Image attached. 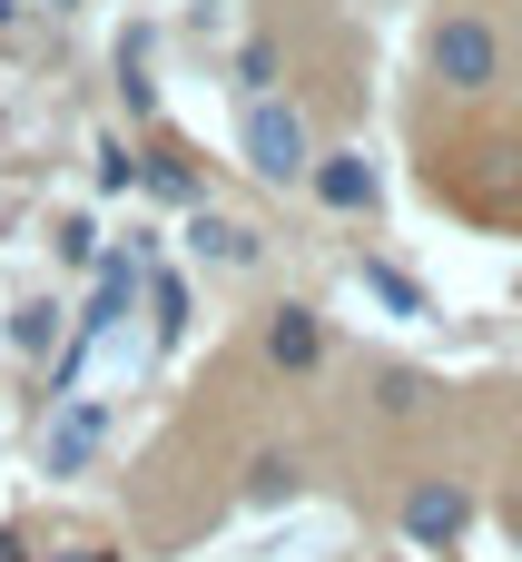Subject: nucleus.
Wrapping results in <instances>:
<instances>
[{"mask_svg":"<svg viewBox=\"0 0 522 562\" xmlns=\"http://www.w3.org/2000/svg\"><path fill=\"white\" fill-rule=\"evenodd\" d=\"M237 138H247V168H257L266 188H296V178L316 168V138H306V119H296L276 89L247 99V128H237Z\"/></svg>","mask_w":522,"mask_h":562,"instance_id":"f03ea898","label":"nucleus"},{"mask_svg":"<svg viewBox=\"0 0 522 562\" xmlns=\"http://www.w3.org/2000/svg\"><path fill=\"white\" fill-rule=\"evenodd\" d=\"M316 356H326V316H316V306H276V316H266V366L306 375Z\"/></svg>","mask_w":522,"mask_h":562,"instance_id":"39448f33","label":"nucleus"},{"mask_svg":"<svg viewBox=\"0 0 522 562\" xmlns=\"http://www.w3.org/2000/svg\"><path fill=\"white\" fill-rule=\"evenodd\" d=\"M237 79H247V99H266V79H276V49H266V40H247V49H237Z\"/></svg>","mask_w":522,"mask_h":562,"instance_id":"9d476101","label":"nucleus"},{"mask_svg":"<svg viewBox=\"0 0 522 562\" xmlns=\"http://www.w3.org/2000/svg\"><path fill=\"white\" fill-rule=\"evenodd\" d=\"M365 286H375V296H385L395 316H424V286H415L405 267H385V257H365Z\"/></svg>","mask_w":522,"mask_h":562,"instance_id":"6e6552de","label":"nucleus"},{"mask_svg":"<svg viewBox=\"0 0 522 562\" xmlns=\"http://www.w3.org/2000/svg\"><path fill=\"white\" fill-rule=\"evenodd\" d=\"M59 562H118V553H109V543H79V553H59Z\"/></svg>","mask_w":522,"mask_h":562,"instance_id":"f8f14e48","label":"nucleus"},{"mask_svg":"<svg viewBox=\"0 0 522 562\" xmlns=\"http://www.w3.org/2000/svg\"><path fill=\"white\" fill-rule=\"evenodd\" d=\"M188 237H197V247H207V257H227V267H247V257H257V237H247V227H237V217H197V227H188Z\"/></svg>","mask_w":522,"mask_h":562,"instance_id":"0eeeda50","label":"nucleus"},{"mask_svg":"<svg viewBox=\"0 0 522 562\" xmlns=\"http://www.w3.org/2000/svg\"><path fill=\"white\" fill-rule=\"evenodd\" d=\"M464 524H474V494H464V484H415V494H405V543H415V553L464 543Z\"/></svg>","mask_w":522,"mask_h":562,"instance_id":"7ed1b4c3","label":"nucleus"},{"mask_svg":"<svg viewBox=\"0 0 522 562\" xmlns=\"http://www.w3.org/2000/svg\"><path fill=\"white\" fill-rule=\"evenodd\" d=\"M99 435H109V415H99V405H69V415L49 425V474H79V464L99 454Z\"/></svg>","mask_w":522,"mask_h":562,"instance_id":"423d86ee","label":"nucleus"},{"mask_svg":"<svg viewBox=\"0 0 522 562\" xmlns=\"http://www.w3.org/2000/svg\"><path fill=\"white\" fill-rule=\"evenodd\" d=\"M375 405H385V415H415V405H424V375H385Z\"/></svg>","mask_w":522,"mask_h":562,"instance_id":"9b49d317","label":"nucleus"},{"mask_svg":"<svg viewBox=\"0 0 522 562\" xmlns=\"http://www.w3.org/2000/svg\"><path fill=\"white\" fill-rule=\"evenodd\" d=\"M0 562H30V543H20V533H0Z\"/></svg>","mask_w":522,"mask_h":562,"instance_id":"ddd939ff","label":"nucleus"},{"mask_svg":"<svg viewBox=\"0 0 522 562\" xmlns=\"http://www.w3.org/2000/svg\"><path fill=\"white\" fill-rule=\"evenodd\" d=\"M306 188L336 207V217H365L375 207V168L355 158V148H316V168H306Z\"/></svg>","mask_w":522,"mask_h":562,"instance_id":"20e7f679","label":"nucleus"},{"mask_svg":"<svg viewBox=\"0 0 522 562\" xmlns=\"http://www.w3.org/2000/svg\"><path fill=\"white\" fill-rule=\"evenodd\" d=\"M424 59H434V79H444V89L484 99V89L503 79V30H493V20H474V10H444V20H434V40H424Z\"/></svg>","mask_w":522,"mask_h":562,"instance_id":"f257e3e1","label":"nucleus"},{"mask_svg":"<svg viewBox=\"0 0 522 562\" xmlns=\"http://www.w3.org/2000/svg\"><path fill=\"white\" fill-rule=\"evenodd\" d=\"M296 494V454H257L247 464V504H286Z\"/></svg>","mask_w":522,"mask_h":562,"instance_id":"1a4fd4ad","label":"nucleus"}]
</instances>
